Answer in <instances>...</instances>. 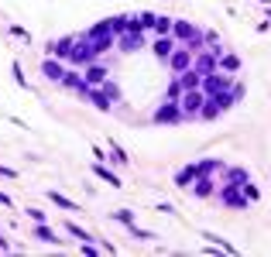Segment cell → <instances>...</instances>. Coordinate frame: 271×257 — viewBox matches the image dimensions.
I'll use <instances>...</instances> for the list:
<instances>
[{"instance_id": "obj_1", "label": "cell", "mask_w": 271, "mask_h": 257, "mask_svg": "<svg viewBox=\"0 0 271 257\" xmlns=\"http://www.w3.org/2000/svg\"><path fill=\"white\" fill-rule=\"evenodd\" d=\"M203 100H206L203 89H186V93L179 96V110H182V117H199Z\"/></svg>"}, {"instance_id": "obj_2", "label": "cell", "mask_w": 271, "mask_h": 257, "mask_svg": "<svg viewBox=\"0 0 271 257\" xmlns=\"http://www.w3.org/2000/svg\"><path fill=\"white\" fill-rule=\"evenodd\" d=\"M179 120H182V110H179L175 100H165V103L155 110V124H179Z\"/></svg>"}, {"instance_id": "obj_3", "label": "cell", "mask_w": 271, "mask_h": 257, "mask_svg": "<svg viewBox=\"0 0 271 257\" xmlns=\"http://www.w3.org/2000/svg\"><path fill=\"white\" fill-rule=\"evenodd\" d=\"M165 62H168V69H172V72L179 75V72H186V69L193 65V52H189L186 45H182V48H172V55H168Z\"/></svg>"}, {"instance_id": "obj_4", "label": "cell", "mask_w": 271, "mask_h": 257, "mask_svg": "<svg viewBox=\"0 0 271 257\" xmlns=\"http://www.w3.org/2000/svg\"><path fill=\"white\" fill-rule=\"evenodd\" d=\"M117 48L120 52H137V48H144V31H124V35H117Z\"/></svg>"}, {"instance_id": "obj_5", "label": "cell", "mask_w": 271, "mask_h": 257, "mask_svg": "<svg viewBox=\"0 0 271 257\" xmlns=\"http://www.w3.org/2000/svg\"><path fill=\"white\" fill-rule=\"evenodd\" d=\"M82 82L86 86H103L107 82V65H100V62L82 65Z\"/></svg>"}, {"instance_id": "obj_6", "label": "cell", "mask_w": 271, "mask_h": 257, "mask_svg": "<svg viewBox=\"0 0 271 257\" xmlns=\"http://www.w3.org/2000/svg\"><path fill=\"white\" fill-rule=\"evenodd\" d=\"M199 89H203L206 96H213V93H220V89H230V79H227V75H220V72H209V75H203Z\"/></svg>"}, {"instance_id": "obj_7", "label": "cell", "mask_w": 271, "mask_h": 257, "mask_svg": "<svg viewBox=\"0 0 271 257\" xmlns=\"http://www.w3.org/2000/svg\"><path fill=\"white\" fill-rule=\"evenodd\" d=\"M220 199H223L227 206H237V209H244V206H247V195L240 192V185H233V182H227V185H223Z\"/></svg>"}, {"instance_id": "obj_8", "label": "cell", "mask_w": 271, "mask_h": 257, "mask_svg": "<svg viewBox=\"0 0 271 257\" xmlns=\"http://www.w3.org/2000/svg\"><path fill=\"white\" fill-rule=\"evenodd\" d=\"M89 45H93V55L100 59V55H107L114 45H117V35L110 31V35H96V38H89Z\"/></svg>"}, {"instance_id": "obj_9", "label": "cell", "mask_w": 271, "mask_h": 257, "mask_svg": "<svg viewBox=\"0 0 271 257\" xmlns=\"http://www.w3.org/2000/svg\"><path fill=\"white\" fill-rule=\"evenodd\" d=\"M41 72H45V79H52V82H62V75H66V69H62V62L59 59H45V65H41Z\"/></svg>"}, {"instance_id": "obj_10", "label": "cell", "mask_w": 271, "mask_h": 257, "mask_svg": "<svg viewBox=\"0 0 271 257\" xmlns=\"http://www.w3.org/2000/svg\"><path fill=\"white\" fill-rule=\"evenodd\" d=\"M193 69H196L199 75L216 72V55H213V52H209V55H193Z\"/></svg>"}, {"instance_id": "obj_11", "label": "cell", "mask_w": 271, "mask_h": 257, "mask_svg": "<svg viewBox=\"0 0 271 257\" xmlns=\"http://www.w3.org/2000/svg\"><path fill=\"white\" fill-rule=\"evenodd\" d=\"M175 41H189L193 35H196V28L189 24V21H172V31H168Z\"/></svg>"}, {"instance_id": "obj_12", "label": "cell", "mask_w": 271, "mask_h": 257, "mask_svg": "<svg viewBox=\"0 0 271 257\" xmlns=\"http://www.w3.org/2000/svg\"><path fill=\"white\" fill-rule=\"evenodd\" d=\"M175 79H179V86H182V89H199V82H203V75H199L193 65H189L186 72H179Z\"/></svg>"}, {"instance_id": "obj_13", "label": "cell", "mask_w": 271, "mask_h": 257, "mask_svg": "<svg viewBox=\"0 0 271 257\" xmlns=\"http://www.w3.org/2000/svg\"><path fill=\"white\" fill-rule=\"evenodd\" d=\"M72 41H76V38H59V41H52V45H48V55H52V59H69Z\"/></svg>"}, {"instance_id": "obj_14", "label": "cell", "mask_w": 271, "mask_h": 257, "mask_svg": "<svg viewBox=\"0 0 271 257\" xmlns=\"http://www.w3.org/2000/svg\"><path fill=\"white\" fill-rule=\"evenodd\" d=\"M172 48H175V38H172V35H158V41H155V55H158L161 62L172 55Z\"/></svg>"}, {"instance_id": "obj_15", "label": "cell", "mask_w": 271, "mask_h": 257, "mask_svg": "<svg viewBox=\"0 0 271 257\" xmlns=\"http://www.w3.org/2000/svg\"><path fill=\"white\" fill-rule=\"evenodd\" d=\"M220 113H223V110L216 107V100H213V96H206V100H203V107H199V117H203V120H216Z\"/></svg>"}, {"instance_id": "obj_16", "label": "cell", "mask_w": 271, "mask_h": 257, "mask_svg": "<svg viewBox=\"0 0 271 257\" xmlns=\"http://www.w3.org/2000/svg\"><path fill=\"white\" fill-rule=\"evenodd\" d=\"M196 175H199V172H196V165H189V168H182V172L175 175V185H179V189H186L189 182H196Z\"/></svg>"}, {"instance_id": "obj_17", "label": "cell", "mask_w": 271, "mask_h": 257, "mask_svg": "<svg viewBox=\"0 0 271 257\" xmlns=\"http://www.w3.org/2000/svg\"><path fill=\"white\" fill-rule=\"evenodd\" d=\"M196 195H199V199L213 195V179H209V175H196Z\"/></svg>"}, {"instance_id": "obj_18", "label": "cell", "mask_w": 271, "mask_h": 257, "mask_svg": "<svg viewBox=\"0 0 271 257\" xmlns=\"http://www.w3.org/2000/svg\"><path fill=\"white\" fill-rule=\"evenodd\" d=\"M93 175H100L103 182H110L114 189H120V179H117V175H114L110 168H103V165H93Z\"/></svg>"}, {"instance_id": "obj_19", "label": "cell", "mask_w": 271, "mask_h": 257, "mask_svg": "<svg viewBox=\"0 0 271 257\" xmlns=\"http://www.w3.org/2000/svg\"><path fill=\"white\" fill-rule=\"evenodd\" d=\"M216 69H223V72H237V69H240V59H237V55H220V59H216Z\"/></svg>"}, {"instance_id": "obj_20", "label": "cell", "mask_w": 271, "mask_h": 257, "mask_svg": "<svg viewBox=\"0 0 271 257\" xmlns=\"http://www.w3.org/2000/svg\"><path fill=\"white\" fill-rule=\"evenodd\" d=\"M35 237H38V240H45V244H59V237H55V230H48L45 223H38V226H35Z\"/></svg>"}, {"instance_id": "obj_21", "label": "cell", "mask_w": 271, "mask_h": 257, "mask_svg": "<svg viewBox=\"0 0 271 257\" xmlns=\"http://www.w3.org/2000/svg\"><path fill=\"white\" fill-rule=\"evenodd\" d=\"M48 199H52V202H55V206H62V209H69V213H76V209H79V206H76V202H72V199H66V195H62V192H55V189H52V192H48Z\"/></svg>"}, {"instance_id": "obj_22", "label": "cell", "mask_w": 271, "mask_h": 257, "mask_svg": "<svg viewBox=\"0 0 271 257\" xmlns=\"http://www.w3.org/2000/svg\"><path fill=\"white\" fill-rule=\"evenodd\" d=\"M251 175L244 172V168H227V182H233V185H244Z\"/></svg>"}, {"instance_id": "obj_23", "label": "cell", "mask_w": 271, "mask_h": 257, "mask_svg": "<svg viewBox=\"0 0 271 257\" xmlns=\"http://www.w3.org/2000/svg\"><path fill=\"white\" fill-rule=\"evenodd\" d=\"M62 82H66L69 89H79V86H82V75H79V72H66V75H62Z\"/></svg>"}, {"instance_id": "obj_24", "label": "cell", "mask_w": 271, "mask_h": 257, "mask_svg": "<svg viewBox=\"0 0 271 257\" xmlns=\"http://www.w3.org/2000/svg\"><path fill=\"white\" fill-rule=\"evenodd\" d=\"M110 31L114 35H124L127 31V17H110Z\"/></svg>"}, {"instance_id": "obj_25", "label": "cell", "mask_w": 271, "mask_h": 257, "mask_svg": "<svg viewBox=\"0 0 271 257\" xmlns=\"http://www.w3.org/2000/svg\"><path fill=\"white\" fill-rule=\"evenodd\" d=\"M203 237H206V240H209V244H220V251H227V254H237V251H233V247H230L227 240H220L216 233H203Z\"/></svg>"}, {"instance_id": "obj_26", "label": "cell", "mask_w": 271, "mask_h": 257, "mask_svg": "<svg viewBox=\"0 0 271 257\" xmlns=\"http://www.w3.org/2000/svg\"><path fill=\"white\" fill-rule=\"evenodd\" d=\"M196 172L199 175H213V172H220V161H203V165H196Z\"/></svg>"}, {"instance_id": "obj_27", "label": "cell", "mask_w": 271, "mask_h": 257, "mask_svg": "<svg viewBox=\"0 0 271 257\" xmlns=\"http://www.w3.org/2000/svg\"><path fill=\"white\" fill-rule=\"evenodd\" d=\"M127 230H131V237H137V240H155V233H148V230H141L137 223H131Z\"/></svg>"}, {"instance_id": "obj_28", "label": "cell", "mask_w": 271, "mask_h": 257, "mask_svg": "<svg viewBox=\"0 0 271 257\" xmlns=\"http://www.w3.org/2000/svg\"><path fill=\"white\" fill-rule=\"evenodd\" d=\"M155 28H158V35H168L172 31V17H155Z\"/></svg>"}, {"instance_id": "obj_29", "label": "cell", "mask_w": 271, "mask_h": 257, "mask_svg": "<svg viewBox=\"0 0 271 257\" xmlns=\"http://www.w3.org/2000/svg\"><path fill=\"white\" fill-rule=\"evenodd\" d=\"M66 230H69V233H72V237H79V240H82V244H86V240H93V237H89V233H86V230H79V226H76V223H66Z\"/></svg>"}, {"instance_id": "obj_30", "label": "cell", "mask_w": 271, "mask_h": 257, "mask_svg": "<svg viewBox=\"0 0 271 257\" xmlns=\"http://www.w3.org/2000/svg\"><path fill=\"white\" fill-rule=\"evenodd\" d=\"M182 93H186V89H182V86H179V79H175V82H172V86H168V93H165V96H168V100H175V103H179V96H182Z\"/></svg>"}, {"instance_id": "obj_31", "label": "cell", "mask_w": 271, "mask_h": 257, "mask_svg": "<svg viewBox=\"0 0 271 257\" xmlns=\"http://www.w3.org/2000/svg\"><path fill=\"white\" fill-rule=\"evenodd\" d=\"M240 192L247 195V199H251V202H254V199H258V195H261V192H258V189H254V185H251V179H247V182H244V185H240Z\"/></svg>"}, {"instance_id": "obj_32", "label": "cell", "mask_w": 271, "mask_h": 257, "mask_svg": "<svg viewBox=\"0 0 271 257\" xmlns=\"http://www.w3.org/2000/svg\"><path fill=\"white\" fill-rule=\"evenodd\" d=\"M114 216H117V220H120L124 226H131V223H134V216H131V209H117Z\"/></svg>"}, {"instance_id": "obj_33", "label": "cell", "mask_w": 271, "mask_h": 257, "mask_svg": "<svg viewBox=\"0 0 271 257\" xmlns=\"http://www.w3.org/2000/svg\"><path fill=\"white\" fill-rule=\"evenodd\" d=\"M155 17H158V14H141V17H137V21H141V28H144V31H148V28H155Z\"/></svg>"}, {"instance_id": "obj_34", "label": "cell", "mask_w": 271, "mask_h": 257, "mask_svg": "<svg viewBox=\"0 0 271 257\" xmlns=\"http://www.w3.org/2000/svg\"><path fill=\"white\" fill-rule=\"evenodd\" d=\"M14 79H17V86H28V79H24V72H21V65L14 62Z\"/></svg>"}, {"instance_id": "obj_35", "label": "cell", "mask_w": 271, "mask_h": 257, "mask_svg": "<svg viewBox=\"0 0 271 257\" xmlns=\"http://www.w3.org/2000/svg\"><path fill=\"white\" fill-rule=\"evenodd\" d=\"M28 216H31L35 223H45V213H41V209H28Z\"/></svg>"}, {"instance_id": "obj_36", "label": "cell", "mask_w": 271, "mask_h": 257, "mask_svg": "<svg viewBox=\"0 0 271 257\" xmlns=\"http://www.w3.org/2000/svg\"><path fill=\"white\" fill-rule=\"evenodd\" d=\"M0 175H3V179H17V172H14V168H0Z\"/></svg>"}, {"instance_id": "obj_37", "label": "cell", "mask_w": 271, "mask_h": 257, "mask_svg": "<svg viewBox=\"0 0 271 257\" xmlns=\"http://www.w3.org/2000/svg\"><path fill=\"white\" fill-rule=\"evenodd\" d=\"M0 206H10V195L7 192H0Z\"/></svg>"}, {"instance_id": "obj_38", "label": "cell", "mask_w": 271, "mask_h": 257, "mask_svg": "<svg viewBox=\"0 0 271 257\" xmlns=\"http://www.w3.org/2000/svg\"><path fill=\"white\" fill-rule=\"evenodd\" d=\"M268 24H271V10H268Z\"/></svg>"}]
</instances>
